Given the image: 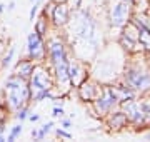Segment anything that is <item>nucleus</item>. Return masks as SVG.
<instances>
[{"instance_id":"nucleus-1","label":"nucleus","mask_w":150,"mask_h":142,"mask_svg":"<svg viewBox=\"0 0 150 142\" xmlns=\"http://www.w3.org/2000/svg\"><path fill=\"white\" fill-rule=\"evenodd\" d=\"M7 92H8V104L13 109H18L20 105H23L30 97L27 82L25 79L20 75H13L7 80Z\"/></svg>"},{"instance_id":"nucleus-2","label":"nucleus","mask_w":150,"mask_h":142,"mask_svg":"<svg viewBox=\"0 0 150 142\" xmlns=\"http://www.w3.org/2000/svg\"><path fill=\"white\" fill-rule=\"evenodd\" d=\"M123 80L137 94L150 90V70H140L139 67H129L123 74Z\"/></svg>"},{"instance_id":"nucleus-3","label":"nucleus","mask_w":150,"mask_h":142,"mask_svg":"<svg viewBox=\"0 0 150 142\" xmlns=\"http://www.w3.org/2000/svg\"><path fill=\"white\" fill-rule=\"evenodd\" d=\"M80 20H77V25H75V35L85 42H90V44L97 45V27L95 22L88 13L85 12H80Z\"/></svg>"},{"instance_id":"nucleus-4","label":"nucleus","mask_w":150,"mask_h":142,"mask_svg":"<svg viewBox=\"0 0 150 142\" xmlns=\"http://www.w3.org/2000/svg\"><path fill=\"white\" fill-rule=\"evenodd\" d=\"M93 102H95V109L98 114H108L110 110H113V107H117L120 104L117 95L113 94L112 87H103L102 94H98V97Z\"/></svg>"},{"instance_id":"nucleus-5","label":"nucleus","mask_w":150,"mask_h":142,"mask_svg":"<svg viewBox=\"0 0 150 142\" xmlns=\"http://www.w3.org/2000/svg\"><path fill=\"white\" fill-rule=\"evenodd\" d=\"M118 105H120V107H122V110L125 112V115H127L129 122H132V124H135V126H139V124H145V122H147V120H145L144 112H142V107H140L139 100L132 99V100L120 102Z\"/></svg>"},{"instance_id":"nucleus-6","label":"nucleus","mask_w":150,"mask_h":142,"mask_svg":"<svg viewBox=\"0 0 150 142\" xmlns=\"http://www.w3.org/2000/svg\"><path fill=\"white\" fill-rule=\"evenodd\" d=\"M130 20V2L120 0L117 5L112 9V15H110V23L113 27H123L125 23Z\"/></svg>"},{"instance_id":"nucleus-7","label":"nucleus","mask_w":150,"mask_h":142,"mask_svg":"<svg viewBox=\"0 0 150 142\" xmlns=\"http://www.w3.org/2000/svg\"><path fill=\"white\" fill-rule=\"evenodd\" d=\"M130 20H132V23L139 30V45L144 50L150 52V23H149V20L144 18V17H139V15L130 18Z\"/></svg>"},{"instance_id":"nucleus-8","label":"nucleus","mask_w":150,"mask_h":142,"mask_svg":"<svg viewBox=\"0 0 150 142\" xmlns=\"http://www.w3.org/2000/svg\"><path fill=\"white\" fill-rule=\"evenodd\" d=\"M27 47H28V55L30 59H40L43 57V44H42V38L37 32H32L27 38Z\"/></svg>"},{"instance_id":"nucleus-9","label":"nucleus","mask_w":150,"mask_h":142,"mask_svg":"<svg viewBox=\"0 0 150 142\" xmlns=\"http://www.w3.org/2000/svg\"><path fill=\"white\" fill-rule=\"evenodd\" d=\"M48 54H50V59L54 62V65L57 64H62V62H69L67 59V54H65V47L60 40H52L50 45H48Z\"/></svg>"},{"instance_id":"nucleus-10","label":"nucleus","mask_w":150,"mask_h":142,"mask_svg":"<svg viewBox=\"0 0 150 142\" xmlns=\"http://www.w3.org/2000/svg\"><path fill=\"white\" fill-rule=\"evenodd\" d=\"M32 74H33V72H32ZM32 87H33V90H35V94L42 92V90H50V87H52L50 79H48V75L42 70V69L35 70V74H33Z\"/></svg>"},{"instance_id":"nucleus-11","label":"nucleus","mask_w":150,"mask_h":142,"mask_svg":"<svg viewBox=\"0 0 150 142\" xmlns=\"http://www.w3.org/2000/svg\"><path fill=\"white\" fill-rule=\"evenodd\" d=\"M79 94H80L82 100H95L97 97H98V94H100V89L97 87L95 84H90V82H85L82 84L80 87H79Z\"/></svg>"},{"instance_id":"nucleus-12","label":"nucleus","mask_w":150,"mask_h":142,"mask_svg":"<svg viewBox=\"0 0 150 142\" xmlns=\"http://www.w3.org/2000/svg\"><path fill=\"white\" fill-rule=\"evenodd\" d=\"M52 17H54V22L57 23V25H65V23L69 22V17H70L69 5H67V4H59V5H55Z\"/></svg>"},{"instance_id":"nucleus-13","label":"nucleus","mask_w":150,"mask_h":142,"mask_svg":"<svg viewBox=\"0 0 150 142\" xmlns=\"http://www.w3.org/2000/svg\"><path fill=\"white\" fill-rule=\"evenodd\" d=\"M112 90H113V94L117 95L118 102L132 100V99H135V95H137V92H135L130 85H127V84H125V85H113Z\"/></svg>"},{"instance_id":"nucleus-14","label":"nucleus","mask_w":150,"mask_h":142,"mask_svg":"<svg viewBox=\"0 0 150 142\" xmlns=\"http://www.w3.org/2000/svg\"><path fill=\"white\" fill-rule=\"evenodd\" d=\"M110 114V117H108V126H110V129H123V127L127 126V122H129V119H127V115H125V112L123 110H117V112H108Z\"/></svg>"},{"instance_id":"nucleus-15","label":"nucleus","mask_w":150,"mask_h":142,"mask_svg":"<svg viewBox=\"0 0 150 142\" xmlns=\"http://www.w3.org/2000/svg\"><path fill=\"white\" fill-rule=\"evenodd\" d=\"M80 79H82V69L77 62H69V80L79 85L80 84Z\"/></svg>"},{"instance_id":"nucleus-16","label":"nucleus","mask_w":150,"mask_h":142,"mask_svg":"<svg viewBox=\"0 0 150 142\" xmlns=\"http://www.w3.org/2000/svg\"><path fill=\"white\" fill-rule=\"evenodd\" d=\"M32 72H33V65H32V62H28V60H23V62H20L17 65V75L23 77V79H28L32 75Z\"/></svg>"},{"instance_id":"nucleus-17","label":"nucleus","mask_w":150,"mask_h":142,"mask_svg":"<svg viewBox=\"0 0 150 142\" xmlns=\"http://www.w3.org/2000/svg\"><path fill=\"white\" fill-rule=\"evenodd\" d=\"M55 70H57V79L59 82H67L69 80V62H62V64H57L55 65Z\"/></svg>"},{"instance_id":"nucleus-18","label":"nucleus","mask_w":150,"mask_h":142,"mask_svg":"<svg viewBox=\"0 0 150 142\" xmlns=\"http://www.w3.org/2000/svg\"><path fill=\"white\" fill-rule=\"evenodd\" d=\"M140 107H142V112L145 115V120H150V102L149 100H142Z\"/></svg>"},{"instance_id":"nucleus-19","label":"nucleus","mask_w":150,"mask_h":142,"mask_svg":"<svg viewBox=\"0 0 150 142\" xmlns=\"http://www.w3.org/2000/svg\"><path fill=\"white\" fill-rule=\"evenodd\" d=\"M20 134H22V126H15L10 131V134H8V137H7V141H15V137L20 136Z\"/></svg>"},{"instance_id":"nucleus-20","label":"nucleus","mask_w":150,"mask_h":142,"mask_svg":"<svg viewBox=\"0 0 150 142\" xmlns=\"http://www.w3.org/2000/svg\"><path fill=\"white\" fill-rule=\"evenodd\" d=\"M13 54H15V49L12 47V49L8 50V54L5 55V59H4V62H2V65H4V67H8V65H10L12 59H13Z\"/></svg>"},{"instance_id":"nucleus-21","label":"nucleus","mask_w":150,"mask_h":142,"mask_svg":"<svg viewBox=\"0 0 150 142\" xmlns=\"http://www.w3.org/2000/svg\"><path fill=\"white\" fill-rule=\"evenodd\" d=\"M35 32H37L38 35H43V33H45V20H43V18H40L37 22V30H35Z\"/></svg>"},{"instance_id":"nucleus-22","label":"nucleus","mask_w":150,"mask_h":142,"mask_svg":"<svg viewBox=\"0 0 150 142\" xmlns=\"http://www.w3.org/2000/svg\"><path fill=\"white\" fill-rule=\"evenodd\" d=\"M25 117H27V109H20L18 112H17V119L18 120H23Z\"/></svg>"},{"instance_id":"nucleus-23","label":"nucleus","mask_w":150,"mask_h":142,"mask_svg":"<svg viewBox=\"0 0 150 142\" xmlns=\"http://www.w3.org/2000/svg\"><path fill=\"white\" fill-rule=\"evenodd\" d=\"M57 136H59V137H65V139H72V136H70L69 132L62 131V129H57Z\"/></svg>"},{"instance_id":"nucleus-24","label":"nucleus","mask_w":150,"mask_h":142,"mask_svg":"<svg viewBox=\"0 0 150 142\" xmlns=\"http://www.w3.org/2000/svg\"><path fill=\"white\" fill-rule=\"evenodd\" d=\"M52 127H54V122H47V124H45V126L42 127V132H43V134H48Z\"/></svg>"},{"instance_id":"nucleus-25","label":"nucleus","mask_w":150,"mask_h":142,"mask_svg":"<svg viewBox=\"0 0 150 142\" xmlns=\"http://www.w3.org/2000/svg\"><path fill=\"white\" fill-rule=\"evenodd\" d=\"M54 115H55V117H62V115H64V109H62V107H55V109H54Z\"/></svg>"},{"instance_id":"nucleus-26","label":"nucleus","mask_w":150,"mask_h":142,"mask_svg":"<svg viewBox=\"0 0 150 142\" xmlns=\"http://www.w3.org/2000/svg\"><path fill=\"white\" fill-rule=\"evenodd\" d=\"M37 9H38V4H35V5L32 7V10H30V20H33V17L37 13Z\"/></svg>"},{"instance_id":"nucleus-27","label":"nucleus","mask_w":150,"mask_h":142,"mask_svg":"<svg viewBox=\"0 0 150 142\" xmlns=\"http://www.w3.org/2000/svg\"><path fill=\"white\" fill-rule=\"evenodd\" d=\"M28 119L32 120V122H37V120H38V115H30V117H28Z\"/></svg>"},{"instance_id":"nucleus-28","label":"nucleus","mask_w":150,"mask_h":142,"mask_svg":"<svg viewBox=\"0 0 150 142\" xmlns=\"http://www.w3.org/2000/svg\"><path fill=\"white\" fill-rule=\"evenodd\" d=\"M62 124H64V127H67V129H69V127H70V120H64Z\"/></svg>"},{"instance_id":"nucleus-29","label":"nucleus","mask_w":150,"mask_h":142,"mask_svg":"<svg viewBox=\"0 0 150 142\" xmlns=\"http://www.w3.org/2000/svg\"><path fill=\"white\" fill-rule=\"evenodd\" d=\"M32 137H37L38 139V131H32Z\"/></svg>"},{"instance_id":"nucleus-30","label":"nucleus","mask_w":150,"mask_h":142,"mask_svg":"<svg viewBox=\"0 0 150 142\" xmlns=\"http://www.w3.org/2000/svg\"><path fill=\"white\" fill-rule=\"evenodd\" d=\"M0 142H4V136H0Z\"/></svg>"},{"instance_id":"nucleus-31","label":"nucleus","mask_w":150,"mask_h":142,"mask_svg":"<svg viewBox=\"0 0 150 142\" xmlns=\"http://www.w3.org/2000/svg\"><path fill=\"white\" fill-rule=\"evenodd\" d=\"M2 10H4V5H0V12H2Z\"/></svg>"},{"instance_id":"nucleus-32","label":"nucleus","mask_w":150,"mask_h":142,"mask_svg":"<svg viewBox=\"0 0 150 142\" xmlns=\"http://www.w3.org/2000/svg\"><path fill=\"white\" fill-rule=\"evenodd\" d=\"M125 2H130V4H132V2H134V0H125Z\"/></svg>"},{"instance_id":"nucleus-33","label":"nucleus","mask_w":150,"mask_h":142,"mask_svg":"<svg viewBox=\"0 0 150 142\" xmlns=\"http://www.w3.org/2000/svg\"><path fill=\"white\" fill-rule=\"evenodd\" d=\"M30 2H35V0H30Z\"/></svg>"},{"instance_id":"nucleus-34","label":"nucleus","mask_w":150,"mask_h":142,"mask_svg":"<svg viewBox=\"0 0 150 142\" xmlns=\"http://www.w3.org/2000/svg\"><path fill=\"white\" fill-rule=\"evenodd\" d=\"M140 2H145V0H140Z\"/></svg>"},{"instance_id":"nucleus-35","label":"nucleus","mask_w":150,"mask_h":142,"mask_svg":"<svg viewBox=\"0 0 150 142\" xmlns=\"http://www.w3.org/2000/svg\"><path fill=\"white\" fill-rule=\"evenodd\" d=\"M149 139H150V134H149Z\"/></svg>"}]
</instances>
